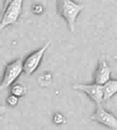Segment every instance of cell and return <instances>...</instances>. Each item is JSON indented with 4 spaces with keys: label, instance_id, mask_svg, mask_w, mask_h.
<instances>
[{
    "label": "cell",
    "instance_id": "cell-3",
    "mask_svg": "<svg viewBox=\"0 0 117 130\" xmlns=\"http://www.w3.org/2000/svg\"><path fill=\"white\" fill-rule=\"evenodd\" d=\"M23 2L24 0H13L6 8H4V13L0 22V29L3 30L17 21L22 13Z\"/></svg>",
    "mask_w": 117,
    "mask_h": 130
},
{
    "label": "cell",
    "instance_id": "cell-1",
    "mask_svg": "<svg viewBox=\"0 0 117 130\" xmlns=\"http://www.w3.org/2000/svg\"><path fill=\"white\" fill-rule=\"evenodd\" d=\"M57 13L63 18L70 32L75 31V24L79 15L83 9V5L73 0H57Z\"/></svg>",
    "mask_w": 117,
    "mask_h": 130
},
{
    "label": "cell",
    "instance_id": "cell-7",
    "mask_svg": "<svg viewBox=\"0 0 117 130\" xmlns=\"http://www.w3.org/2000/svg\"><path fill=\"white\" fill-rule=\"evenodd\" d=\"M111 69L105 60H100L94 72V83L103 85L111 80Z\"/></svg>",
    "mask_w": 117,
    "mask_h": 130
},
{
    "label": "cell",
    "instance_id": "cell-12",
    "mask_svg": "<svg viewBox=\"0 0 117 130\" xmlns=\"http://www.w3.org/2000/svg\"><path fill=\"white\" fill-rule=\"evenodd\" d=\"M18 101H19V97H16V96H15V95L10 94L9 96L7 98L6 102H7V104L9 105V106L14 107V106H16V105H17Z\"/></svg>",
    "mask_w": 117,
    "mask_h": 130
},
{
    "label": "cell",
    "instance_id": "cell-6",
    "mask_svg": "<svg viewBox=\"0 0 117 130\" xmlns=\"http://www.w3.org/2000/svg\"><path fill=\"white\" fill-rule=\"evenodd\" d=\"M91 119L108 128L117 130V118L101 105L96 106L95 111L91 115Z\"/></svg>",
    "mask_w": 117,
    "mask_h": 130
},
{
    "label": "cell",
    "instance_id": "cell-11",
    "mask_svg": "<svg viewBox=\"0 0 117 130\" xmlns=\"http://www.w3.org/2000/svg\"><path fill=\"white\" fill-rule=\"evenodd\" d=\"M31 11L34 15L40 16L44 13V7L41 4H33L31 7Z\"/></svg>",
    "mask_w": 117,
    "mask_h": 130
},
{
    "label": "cell",
    "instance_id": "cell-9",
    "mask_svg": "<svg viewBox=\"0 0 117 130\" xmlns=\"http://www.w3.org/2000/svg\"><path fill=\"white\" fill-rule=\"evenodd\" d=\"M27 89L21 84H14L10 87V94H13L16 97H22L26 94Z\"/></svg>",
    "mask_w": 117,
    "mask_h": 130
},
{
    "label": "cell",
    "instance_id": "cell-2",
    "mask_svg": "<svg viewBox=\"0 0 117 130\" xmlns=\"http://www.w3.org/2000/svg\"><path fill=\"white\" fill-rule=\"evenodd\" d=\"M24 72V64L23 60L20 59H16L6 66L4 74H3V80L0 85L1 90L11 87L14 84H16V81L17 80L20 75Z\"/></svg>",
    "mask_w": 117,
    "mask_h": 130
},
{
    "label": "cell",
    "instance_id": "cell-8",
    "mask_svg": "<svg viewBox=\"0 0 117 130\" xmlns=\"http://www.w3.org/2000/svg\"><path fill=\"white\" fill-rule=\"evenodd\" d=\"M103 99L108 100L112 98L115 93H117V80L111 79L109 82L103 85Z\"/></svg>",
    "mask_w": 117,
    "mask_h": 130
},
{
    "label": "cell",
    "instance_id": "cell-13",
    "mask_svg": "<svg viewBox=\"0 0 117 130\" xmlns=\"http://www.w3.org/2000/svg\"><path fill=\"white\" fill-rule=\"evenodd\" d=\"M52 79V75L49 72H46V73H43L41 76L40 77V84H41L42 82H46V83H49Z\"/></svg>",
    "mask_w": 117,
    "mask_h": 130
},
{
    "label": "cell",
    "instance_id": "cell-4",
    "mask_svg": "<svg viewBox=\"0 0 117 130\" xmlns=\"http://www.w3.org/2000/svg\"><path fill=\"white\" fill-rule=\"evenodd\" d=\"M49 45H50V42L48 41L46 44H44V46H42L41 48L37 50V51L31 52L23 60L24 72H25V74L32 75L37 70V68L40 67L41 60H42L43 57H44L45 52L49 48Z\"/></svg>",
    "mask_w": 117,
    "mask_h": 130
},
{
    "label": "cell",
    "instance_id": "cell-14",
    "mask_svg": "<svg viewBox=\"0 0 117 130\" xmlns=\"http://www.w3.org/2000/svg\"><path fill=\"white\" fill-rule=\"evenodd\" d=\"M13 0H4V8H6V7L8 6V4L9 3H11Z\"/></svg>",
    "mask_w": 117,
    "mask_h": 130
},
{
    "label": "cell",
    "instance_id": "cell-10",
    "mask_svg": "<svg viewBox=\"0 0 117 130\" xmlns=\"http://www.w3.org/2000/svg\"><path fill=\"white\" fill-rule=\"evenodd\" d=\"M52 121H53V123L55 125H61L66 123V117L63 116V114H61L60 112H57L52 116Z\"/></svg>",
    "mask_w": 117,
    "mask_h": 130
},
{
    "label": "cell",
    "instance_id": "cell-15",
    "mask_svg": "<svg viewBox=\"0 0 117 130\" xmlns=\"http://www.w3.org/2000/svg\"><path fill=\"white\" fill-rule=\"evenodd\" d=\"M115 60H117V57H115Z\"/></svg>",
    "mask_w": 117,
    "mask_h": 130
},
{
    "label": "cell",
    "instance_id": "cell-5",
    "mask_svg": "<svg viewBox=\"0 0 117 130\" xmlns=\"http://www.w3.org/2000/svg\"><path fill=\"white\" fill-rule=\"evenodd\" d=\"M73 88L86 93L90 99L95 103L96 105H101V103L104 100L103 85L97 84L95 83L93 84H77L73 85Z\"/></svg>",
    "mask_w": 117,
    "mask_h": 130
}]
</instances>
